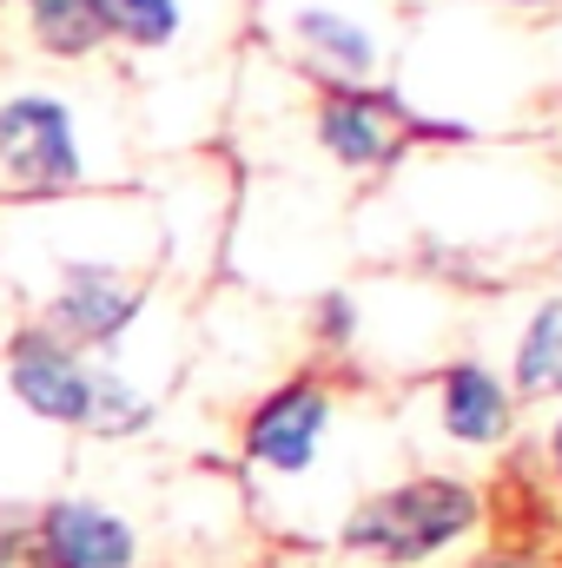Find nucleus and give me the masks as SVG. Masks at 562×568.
<instances>
[{
	"label": "nucleus",
	"instance_id": "1",
	"mask_svg": "<svg viewBox=\"0 0 562 568\" xmlns=\"http://www.w3.org/2000/svg\"><path fill=\"white\" fill-rule=\"evenodd\" d=\"M476 523V496L463 483H411V489H391L378 503H364L344 529L351 549H371L384 562H418L430 549H443L450 536H463Z\"/></svg>",
	"mask_w": 562,
	"mask_h": 568
},
{
	"label": "nucleus",
	"instance_id": "2",
	"mask_svg": "<svg viewBox=\"0 0 562 568\" xmlns=\"http://www.w3.org/2000/svg\"><path fill=\"white\" fill-rule=\"evenodd\" d=\"M0 165L27 185V192H47V185H73L80 179V159H73V133H67V106L60 100H7L0 106Z\"/></svg>",
	"mask_w": 562,
	"mask_h": 568
},
{
	"label": "nucleus",
	"instance_id": "3",
	"mask_svg": "<svg viewBox=\"0 0 562 568\" xmlns=\"http://www.w3.org/2000/svg\"><path fill=\"white\" fill-rule=\"evenodd\" d=\"M404 140H411V120L384 93H338L324 106V145L344 165H391Z\"/></svg>",
	"mask_w": 562,
	"mask_h": 568
},
{
	"label": "nucleus",
	"instance_id": "4",
	"mask_svg": "<svg viewBox=\"0 0 562 568\" xmlns=\"http://www.w3.org/2000/svg\"><path fill=\"white\" fill-rule=\"evenodd\" d=\"M13 390L27 397V410L60 417V424H87V404H93V377L53 337H20V351H13Z\"/></svg>",
	"mask_w": 562,
	"mask_h": 568
},
{
	"label": "nucleus",
	"instance_id": "5",
	"mask_svg": "<svg viewBox=\"0 0 562 568\" xmlns=\"http://www.w3.org/2000/svg\"><path fill=\"white\" fill-rule=\"evenodd\" d=\"M40 549H47L53 568H127L133 562L127 523H113L93 503H53L47 509V529H40Z\"/></svg>",
	"mask_w": 562,
	"mask_h": 568
},
{
	"label": "nucleus",
	"instance_id": "6",
	"mask_svg": "<svg viewBox=\"0 0 562 568\" xmlns=\"http://www.w3.org/2000/svg\"><path fill=\"white\" fill-rule=\"evenodd\" d=\"M318 429H324V397L311 384L279 390L259 417H252V456L272 463V469H304L311 449H318Z\"/></svg>",
	"mask_w": 562,
	"mask_h": 568
},
{
	"label": "nucleus",
	"instance_id": "7",
	"mask_svg": "<svg viewBox=\"0 0 562 568\" xmlns=\"http://www.w3.org/2000/svg\"><path fill=\"white\" fill-rule=\"evenodd\" d=\"M133 311H140V291H127L113 272L87 265V272H73V278H67L60 304H53V324H60L67 337H87V344H100V337H113V331H120Z\"/></svg>",
	"mask_w": 562,
	"mask_h": 568
},
{
	"label": "nucleus",
	"instance_id": "8",
	"mask_svg": "<svg viewBox=\"0 0 562 568\" xmlns=\"http://www.w3.org/2000/svg\"><path fill=\"white\" fill-rule=\"evenodd\" d=\"M443 417H450V436H463V443H496L503 424H510V404H503V390H496L490 371L463 364L443 384Z\"/></svg>",
	"mask_w": 562,
	"mask_h": 568
},
{
	"label": "nucleus",
	"instance_id": "9",
	"mask_svg": "<svg viewBox=\"0 0 562 568\" xmlns=\"http://www.w3.org/2000/svg\"><path fill=\"white\" fill-rule=\"evenodd\" d=\"M298 33L311 40V53H318V67L324 73H338V80H371V40L351 27V20H338V13H298Z\"/></svg>",
	"mask_w": 562,
	"mask_h": 568
},
{
	"label": "nucleus",
	"instance_id": "10",
	"mask_svg": "<svg viewBox=\"0 0 562 568\" xmlns=\"http://www.w3.org/2000/svg\"><path fill=\"white\" fill-rule=\"evenodd\" d=\"M516 384L530 397H556L562 390V297L536 311V324H530V337L516 351Z\"/></svg>",
	"mask_w": 562,
	"mask_h": 568
},
{
	"label": "nucleus",
	"instance_id": "11",
	"mask_svg": "<svg viewBox=\"0 0 562 568\" xmlns=\"http://www.w3.org/2000/svg\"><path fill=\"white\" fill-rule=\"evenodd\" d=\"M100 33H120V40H140V47H159L172 40L179 27V0H87Z\"/></svg>",
	"mask_w": 562,
	"mask_h": 568
},
{
	"label": "nucleus",
	"instance_id": "12",
	"mask_svg": "<svg viewBox=\"0 0 562 568\" xmlns=\"http://www.w3.org/2000/svg\"><path fill=\"white\" fill-rule=\"evenodd\" d=\"M27 13H33L40 47H53V53H87L100 40V20L87 0H27Z\"/></svg>",
	"mask_w": 562,
	"mask_h": 568
},
{
	"label": "nucleus",
	"instance_id": "13",
	"mask_svg": "<svg viewBox=\"0 0 562 568\" xmlns=\"http://www.w3.org/2000/svg\"><path fill=\"white\" fill-rule=\"evenodd\" d=\"M145 417V404L120 384V377H93V404H87V424L100 429H133Z\"/></svg>",
	"mask_w": 562,
	"mask_h": 568
},
{
	"label": "nucleus",
	"instance_id": "14",
	"mask_svg": "<svg viewBox=\"0 0 562 568\" xmlns=\"http://www.w3.org/2000/svg\"><path fill=\"white\" fill-rule=\"evenodd\" d=\"M556 456H562V429H556Z\"/></svg>",
	"mask_w": 562,
	"mask_h": 568
}]
</instances>
